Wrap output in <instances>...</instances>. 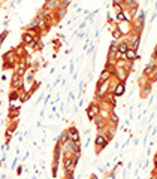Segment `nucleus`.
Here are the masks:
<instances>
[{
  "instance_id": "nucleus-1",
  "label": "nucleus",
  "mask_w": 157,
  "mask_h": 179,
  "mask_svg": "<svg viewBox=\"0 0 157 179\" xmlns=\"http://www.w3.org/2000/svg\"><path fill=\"white\" fill-rule=\"evenodd\" d=\"M108 145H109V142L106 140V137H105L103 134H99V133H97L96 137H94V148H96L94 152H96V155H99Z\"/></svg>"
},
{
  "instance_id": "nucleus-2",
  "label": "nucleus",
  "mask_w": 157,
  "mask_h": 179,
  "mask_svg": "<svg viewBox=\"0 0 157 179\" xmlns=\"http://www.w3.org/2000/svg\"><path fill=\"white\" fill-rule=\"evenodd\" d=\"M99 112H100V108H99V103L91 102V103H90V104L87 106V111H85V113H87V118L90 119V121H93V118L99 115Z\"/></svg>"
},
{
  "instance_id": "nucleus-3",
  "label": "nucleus",
  "mask_w": 157,
  "mask_h": 179,
  "mask_svg": "<svg viewBox=\"0 0 157 179\" xmlns=\"http://www.w3.org/2000/svg\"><path fill=\"white\" fill-rule=\"evenodd\" d=\"M23 85H24L23 78L18 76L17 73H12V76H11V88L12 90H23Z\"/></svg>"
},
{
  "instance_id": "nucleus-4",
  "label": "nucleus",
  "mask_w": 157,
  "mask_h": 179,
  "mask_svg": "<svg viewBox=\"0 0 157 179\" xmlns=\"http://www.w3.org/2000/svg\"><path fill=\"white\" fill-rule=\"evenodd\" d=\"M123 21H132V18L127 11H121V12L114 14V26L118 24V23H123Z\"/></svg>"
},
{
  "instance_id": "nucleus-5",
  "label": "nucleus",
  "mask_w": 157,
  "mask_h": 179,
  "mask_svg": "<svg viewBox=\"0 0 157 179\" xmlns=\"http://www.w3.org/2000/svg\"><path fill=\"white\" fill-rule=\"evenodd\" d=\"M124 93H126V84L124 82H117L115 85H114L112 91H111V94H112L114 97H121V96H124Z\"/></svg>"
},
{
  "instance_id": "nucleus-6",
  "label": "nucleus",
  "mask_w": 157,
  "mask_h": 179,
  "mask_svg": "<svg viewBox=\"0 0 157 179\" xmlns=\"http://www.w3.org/2000/svg\"><path fill=\"white\" fill-rule=\"evenodd\" d=\"M115 27L120 30V33L123 34V37H126L127 34H130V21H123V23H118V24H115Z\"/></svg>"
},
{
  "instance_id": "nucleus-7",
  "label": "nucleus",
  "mask_w": 157,
  "mask_h": 179,
  "mask_svg": "<svg viewBox=\"0 0 157 179\" xmlns=\"http://www.w3.org/2000/svg\"><path fill=\"white\" fill-rule=\"evenodd\" d=\"M68 131H69V136H70V140H72V142H81V133H79V130L76 128V126H69Z\"/></svg>"
},
{
  "instance_id": "nucleus-8",
  "label": "nucleus",
  "mask_w": 157,
  "mask_h": 179,
  "mask_svg": "<svg viewBox=\"0 0 157 179\" xmlns=\"http://www.w3.org/2000/svg\"><path fill=\"white\" fill-rule=\"evenodd\" d=\"M33 37H35V34L32 33V32H26V30H24L23 34H21V45H23V46H30Z\"/></svg>"
},
{
  "instance_id": "nucleus-9",
  "label": "nucleus",
  "mask_w": 157,
  "mask_h": 179,
  "mask_svg": "<svg viewBox=\"0 0 157 179\" xmlns=\"http://www.w3.org/2000/svg\"><path fill=\"white\" fill-rule=\"evenodd\" d=\"M68 12H69V9H57V11H54L52 14H54V21H55V24H59L61 19L68 15Z\"/></svg>"
},
{
  "instance_id": "nucleus-10",
  "label": "nucleus",
  "mask_w": 157,
  "mask_h": 179,
  "mask_svg": "<svg viewBox=\"0 0 157 179\" xmlns=\"http://www.w3.org/2000/svg\"><path fill=\"white\" fill-rule=\"evenodd\" d=\"M124 11H130L133 8H139V0H121Z\"/></svg>"
},
{
  "instance_id": "nucleus-11",
  "label": "nucleus",
  "mask_w": 157,
  "mask_h": 179,
  "mask_svg": "<svg viewBox=\"0 0 157 179\" xmlns=\"http://www.w3.org/2000/svg\"><path fill=\"white\" fill-rule=\"evenodd\" d=\"M42 8L50 11V12H54V11H57V8H59V0H45Z\"/></svg>"
},
{
  "instance_id": "nucleus-12",
  "label": "nucleus",
  "mask_w": 157,
  "mask_h": 179,
  "mask_svg": "<svg viewBox=\"0 0 157 179\" xmlns=\"http://www.w3.org/2000/svg\"><path fill=\"white\" fill-rule=\"evenodd\" d=\"M115 133H117V127H109V126H108L106 130L103 131V136L106 137V140H108V142H111L114 137H115Z\"/></svg>"
},
{
  "instance_id": "nucleus-13",
  "label": "nucleus",
  "mask_w": 157,
  "mask_h": 179,
  "mask_svg": "<svg viewBox=\"0 0 157 179\" xmlns=\"http://www.w3.org/2000/svg\"><path fill=\"white\" fill-rule=\"evenodd\" d=\"M66 140H70V136H69V131L68 130H63L59 136L55 137V143H63V142H66Z\"/></svg>"
},
{
  "instance_id": "nucleus-14",
  "label": "nucleus",
  "mask_w": 157,
  "mask_h": 179,
  "mask_svg": "<svg viewBox=\"0 0 157 179\" xmlns=\"http://www.w3.org/2000/svg\"><path fill=\"white\" fill-rule=\"evenodd\" d=\"M138 51H133V49H127L126 51V54H123L121 55V58L123 60H126V61H135V54H136Z\"/></svg>"
},
{
  "instance_id": "nucleus-15",
  "label": "nucleus",
  "mask_w": 157,
  "mask_h": 179,
  "mask_svg": "<svg viewBox=\"0 0 157 179\" xmlns=\"http://www.w3.org/2000/svg\"><path fill=\"white\" fill-rule=\"evenodd\" d=\"M129 49V46H127V43L124 42V40H118V46H117V52L120 54V55H123V54H126V51Z\"/></svg>"
},
{
  "instance_id": "nucleus-16",
  "label": "nucleus",
  "mask_w": 157,
  "mask_h": 179,
  "mask_svg": "<svg viewBox=\"0 0 157 179\" xmlns=\"http://www.w3.org/2000/svg\"><path fill=\"white\" fill-rule=\"evenodd\" d=\"M105 70H108L111 75L114 76V70H115V61L112 60H106V63H105Z\"/></svg>"
},
{
  "instance_id": "nucleus-17",
  "label": "nucleus",
  "mask_w": 157,
  "mask_h": 179,
  "mask_svg": "<svg viewBox=\"0 0 157 179\" xmlns=\"http://www.w3.org/2000/svg\"><path fill=\"white\" fill-rule=\"evenodd\" d=\"M112 76V75H111V73H109V72H108V70H102V72H100V75H99V79H97V81H99V82H106V81H109V78Z\"/></svg>"
},
{
  "instance_id": "nucleus-18",
  "label": "nucleus",
  "mask_w": 157,
  "mask_h": 179,
  "mask_svg": "<svg viewBox=\"0 0 157 179\" xmlns=\"http://www.w3.org/2000/svg\"><path fill=\"white\" fill-rule=\"evenodd\" d=\"M44 46H45V42H42V39H39L35 45H32V51H33V52H39V51H42V49H44Z\"/></svg>"
},
{
  "instance_id": "nucleus-19",
  "label": "nucleus",
  "mask_w": 157,
  "mask_h": 179,
  "mask_svg": "<svg viewBox=\"0 0 157 179\" xmlns=\"http://www.w3.org/2000/svg\"><path fill=\"white\" fill-rule=\"evenodd\" d=\"M21 115V111H8V119L9 121H17Z\"/></svg>"
},
{
  "instance_id": "nucleus-20",
  "label": "nucleus",
  "mask_w": 157,
  "mask_h": 179,
  "mask_svg": "<svg viewBox=\"0 0 157 179\" xmlns=\"http://www.w3.org/2000/svg\"><path fill=\"white\" fill-rule=\"evenodd\" d=\"M111 34H112V39H115V40H121L123 39V34L120 33V30H118L115 26L111 28Z\"/></svg>"
},
{
  "instance_id": "nucleus-21",
  "label": "nucleus",
  "mask_w": 157,
  "mask_h": 179,
  "mask_svg": "<svg viewBox=\"0 0 157 179\" xmlns=\"http://www.w3.org/2000/svg\"><path fill=\"white\" fill-rule=\"evenodd\" d=\"M18 96H20V90H11L9 91V102H17Z\"/></svg>"
},
{
  "instance_id": "nucleus-22",
  "label": "nucleus",
  "mask_w": 157,
  "mask_h": 179,
  "mask_svg": "<svg viewBox=\"0 0 157 179\" xmlns=\"http://www.w3.org/2000/svg\"><path fill=\"white\" fill-rule=\"evenodd\" d=\"M72 0H59V8L57 9H69Z\"/></svg>"
},
{
  "instance_id": "nucleus-23",
  "label": "nucleus",
  "mask_w": 157,
  "mask_h": 179,
  "mask_svg": "<svg viewBox=\"0 0 157 179\" xmlns=\"http://www.w3.org/2000/svg\"><path fill=\"white\" fill-rule=\"evenodd\" d=\"M135 19H138V21H141V23H145V11L139 8V11H138V14H136Z\"/></svg>"
},
{
  "instance_id": "nucleus-24",
  "label": "nucleus",
  "mask_w": 157,
  "mask_h": 179,
  "mask_svg": "<svg viewBox=\"0 0 157 179\" xmlns=\"http://www.w3.org/2000/svg\"><path fill=\"white\" fill-rule=\"evenodd\" d=\"M18 102V100H17ZM8 111H21V103L18 102V103H15V102H9V109Z\"/></svg>"
},
{
  "instance_id": "nucleus-25",
  "label": "nucleus",
  "mask_w": 157,
  "mask_h": 179,
  "mask_svg": "<svg viewBox=\"0 0 157 179\" xmlns=\"http://www.w3.org/2000/svg\"><path fill=\"white\" fill-rule=\"evenodd\" d=\"M115 176H117V173L112 170H108L106 173L103 175V179H115Z\"/></svg>"
},
{
  "instance_id": "nucleus-26",
  "label": "nucleus",
  "mask_w": 157,
  "mask_h": 179,
  "mask_svg": "<svg viewBox=\"0 0 157 179\" xmlns=\"http://www.w3.org/2000/svg\"><path fill=\"white\" fill-rule=\"evenodd\" d=\"M8 34H9V30H3L2 33H0V45L6 40V37H8Z\"/></svg>"
},
{
  "instance_id": "nucleus-27",
  "label": "nucleus",
  "mask_w": 157,
  "mask_h": 179,
  "mask_svg": "<svg viewBox=\"0 0 157 179\" xmlns=\"http://www.w3.org/2000/svg\"><path fill=\"white\" fill-rule=\"evenodd\" d=\"M84 91H85V82H81L78 87V97H81L84 94Z\"/></svg>"
},
{
  "instance_id": "nucleus-28",
  "label": "nucleus",
  "mask_w": 157,
  "mask_h": 179,
  "mask_svg": "<svg viewBox=\"0 0 157 179\" xmlns=\"http://www.w3.org/2000/svg\"><path fill=\"white\" fill-rule=\"evenodd\" d=\"M15 172H17V176H23V173H24V166L21 164V166H17L15 167Z\"/></svg>"
},
{
  "instance_id": "nucleus-29",
  "label": "nucleus",
  "mask_w": 157,
  "mask_h": 179,
  "mask_svg": "<svg viewBox=\"0 0 157 179\" xmlns=\"http://www.w3.org/2000/svg\"><path fill=\"white\" fill-rule=\"evenodd\" d=\"M51 170H52L51 176H52L54 179H57V173H59V166H51Z\"/></svg>"
},
{
  "instance_id": "nucleus-30",
  "label": "nucleus",
  "mask_w": 157,
  "mask_h": 179,
  "mask_svg": "<svg viewBox=\"0 0 157 179\" xmlns=\"http://www.w3.org/2000/svg\"><path fill=\"white\" fill-rule=\"evenodd\" d=\"M18 161H20V160H18V157H15V160H14L12 164H11V170H15V167L18 166Z\"/></svg>"
},
{
  "instance_id": "nucleus-31",
  "label": "nucleus",
  "mask_w": 157,
  "mask_h": 179,
  "mask_svg": "<svg viewBox=\"0 0 157 179\" xmlns=\"http://www.w3.org/2000/svg\"><path fill=\"white\" fill-rule=\"evenodd\" d=\"M130 140H132V136H129L127 139H126V142H124V143H123V145L120 146V148H121V149H126V146H127L129 143H130Z\"/></svg>"
},
{
  "instance_id": "nucleus-32",
  "label": "nucleus",
  "mask_w": 157,
  "mask_h": 179,
  "mask_svg": "<svg viewBox=\"0 0 157 179\" xmlns=\"http://www.w3.org/2000/svg\"><path fill=\"white\" fill-rule=\"evenodd\" d=\"M156 58H157V48L154 46V49H153V52H151V60L156 61Z\"/></svg>"
},
{
  "instance_id": "nucleus-33",
  "label": "nucleus",
  "mask_w": 157,
  "mask_h": 179,
  "mask_svg": "<svg viewBox=\"0 0 157 179\" xmlns=\"http://www.w3.org/2000/svg\"><path fill=\"white\" fill-rule=\"evenodd\" d=\"M156 17H157V14H156V11H154V12H153V15H151V18H150L151 24H153V23H156Z\"/></svg>"
},
{
  "instance_id": "nucleus-34",
  "label": "nucleus",
  "mask_w": 157,
  "mask_h": 179,
  "mask_svg": "<svg viewBox=\"0 0 157 179\" xmlns=\"http://www.w3.org/2000/svg\"><path fill=\"white\" fill-rule=\"evenodd\" d=\"M118 5H121V0H112V8H115V6H118Z\"/></svg>"
},
{
  "instance_id": "nucleus-35",
  "label": "nucleus",
  "mask_w": 157,
  "mask_h": 179,
  "mask_svg": "<svg viewBox=\"0 0 157 179\" xmlns=\"http://www.w3.org/2000/svg\"><path fill=\"white\" fill-rule=\"evenodd\" d=\"M85 27H87V23H85V21H82V23H81V24H79L78 30H84V28H85Z\"/></svg>"
},
{
  "instance_id": "nucleus-36",
  "label": "nucleus",
  "mask_w": 157,
  "mask_h": 179,
  "mask_svg": "<svg viewBox=\"0 0 157 179\" xmlns=\"http://www.w3.org/2000/svg\"><path fill=\"white\" fill-rule=\"evenodd\" d=\"M97 172H99V173H102V175H105V167H103V166H97Z\"/></svg>"
},
{
  "instance_id": "nucleus-37",
  "label": "nucleus",
  "mask_w": 157,
  "mask_h": 179,
  "mask_svg": "<svg viewBox=\"0 0 157 179\" xmlns=\"http://www.w3.org/2000/svg\"><path fill=\"white\" fill-rule=\"evenodd\" d=\"M85 36H87V32H81V33H78V37H79V39H84Z\"/></svg>"
},
{
  "instance_id": "nucleus-38",
  "label": "nucleus",
  "mask_w": 157,
  "mask_h": 179,
  "mask_svg": "<svg viewBox=\"0 0 157 179\" xmlns=\"http://www.w3.org/2000/svg\"><path fill=\"white\" fill-rule=\"evenodd\" d=\"M28 157H30V152H28V151H27L26 154H24V157H23V158H21V161H26L27 158H28Z\"/></svg>"
},
{
  "instance_id": "nucleus-39",
  "label": "nucleus",
  "mask_w": 157,
  "mask_h": 179,
  "mask_svg": "<svg viewBox=\"0 0 157 179\" xmlns=\"http://www.w3.org/2000/svg\"><path fill=\"white\" fill-rule=\"evenodd\" d=\"M68 100H75V94L72 93V91H69V97H68Z\"/></svg>"
},
{
  "instance_id": "nucleus-40",
  "label": "nucleus",
  "mask_w": 157,
  "mask_h": 179,
  "mask_svg": "<svg viewBox=\"0 0 157 179\" xmlns=\"http://www.w3.org/2000/svg\"><path fill=\"white\" fill-rule=\"evenodd\" d=\"M9 23H11V18H6V19L3 21V26H5V27H8V26H9Z\"/></svg>"
},
{
  "instance_id": "nucleus-41",
  "label": "nucleus",
  "mask_w": 157,
  "mask_h": 179,
  "mask_svg": "<svg viewBox=\"0 0 157 179\" xmlns=\"http://www.w3.org/2000/svg\"><path fill=\"white\" fill-rule=\"evenodd\" d=\"M141 58H142V54L136 52V54H135V61H136V60H141Z\"/></svg>"
},
{
  "instance_id": "nucleus-42",
  "label": "nucleus",
  "mask_w": 157,
  "mask_h": 179,
  "mask_svg": "<svg viewBox=\"0 0 157 179\" xmlns=\"http://www.w3.org/2000/svg\"><path fill=\"white\" fill-rule=\"evenodd\" d=\"M90 142H91V137H87V140H85V143H84V148H87L90 145Z\"/></svg>"
},
{
  "instance_id": "nucleus-43",
  "label": "nucleus",
  "mask_w": 157,
  "mask_h": 179,
  "mask_svg": "<svg viewBox=\"0 0 157 179\" xmlns=\"http://www.w3.org/2000/svg\"><path fill=\"white\" fill-rule=\"evenodd\" d=\"M60 82H61V78H57V79H55V82H54V87H57Z\"/></svg>"
},
{
  "instance_id": "nucleus-44",
  "label": "nucleus",
  "mask_w": 157,
  "mask_h": 179,
  "mask_svg": "<svg viewBox=\"0 0 157 179\" xmlns=\"http://www.w3.org/2000/svg\"><path fill=\"white\" fill-rule=\"evenodd\" d=\"M156 126H153V133H151V136H153V139H154V137H156Z\"/></svg>"
},
{
  "instance_id": "nucleus-45",
  "label": "nucleus",
  "mask_w": 157,
  "mask_h": 179,
  "mask_svg": "<svg viewBox=\"0 0 157 179\" xmlns=\"http://www.w3.org/2000/svg\"><path fill=\"white\" fill-rule=\"evenodd\" d=\"M84 102H85V100H84V99H82V97H79V102H78V106H82V104H84Z\"/></svg>"
},
{
  "instance_id": "nucleus-46",
  "label": "nucleus",
  "mask_w": 157,
  "mask_h": 179,
  "mask_svg": "<svg viewBox=\"0 0 157 179\" xmlns=\"http://www.w3.org/2000/svg\"><path fill=\"white\" fill-rule=\"evenodd\" d=\"M90 179H99V176H97L96 173H91V175H90Z\"/></svg>"
},
{
  "instance_id": "nucleus-47",
  "label": "nucleus",
  "mask_w": 157,
  "mask_h": 179,
  "mask_svg": "<svg viewBox=\"0 0 157 179\" xmlns=\"http://www.w3.org/2000/svg\"><path fill=\"white\" fill-rule=\"evenodd\" d=\"M72 52H73V46H70L69 49H68V51H66V54H72Z\"/></svg>"
},
{
  "instance_id": "nucleus-48",
  "label": "nucleus",
  "mask_w": 157,
  "mask_h": 179,
  "mask_svg": "<svg viewBox=\"0 0 157 179\" xmlns=\"http://www.w3.org/2000/svg\"><path fill=\"white\" fill-rule=\"evenodd\" d=\"M90 131H91V128H85V130H84V134H90Z\"/></svg>"
},
{
  "instance_id": "nucleus-49",
  "label": "nucleus",
  "mask_w": 157,
  "mask_h": 179,
  "mask_svg": "<svg viewBox=\"0 0 157 179\" xmlns=\"http://www.w3.org/2000/svg\"><path fill=\"white\" fill-rule=\"evenodd\" d=\"M8 176H6V173H0V179H6Z\"/></svg>"
},
{
  "instance_id": "nucleus-50",
  "label": "nucleus",
  "mask_w": 157,
  "mask_h": 179,
  "mask_svg": "<svg viewBox=\"0 0 157 179\" xmlns=\"http://www.w3.org/2000/svg\"><path fill=\"white\" fill-rule=\"evenodd\" d=\"M14 5H15V0H11V3H9V8H14Z\"/></svg>"
},
{
  "instance_id": "nucleus-51",
  "label": "nucleus",
  "mask_w": 157,
  "mask_h": 179,
  "mask_svg": "<svg viewBox=\"0 0 157 179\" xmlns=\"http://www.w3.org/2000/svg\"><path fill=\"white\" fill-rule=\"evenodd\" d=\"M126 169H129V170H130V169H132V163H130V161H129V163H127V164H126Z\"/></svg>"
},
{
  "instance_id": "nucleus-52",
  "label": "nucleus",
  "mask_w": 157,
  "mask_h": 179,
  "mask_svg": "<svg viewBox=\"0 0 157 179\" xmlns=\"http://www.w3.org/2000/svg\"><path fill=\"white\" fill-rule=\"evenodd\" d=\"M147 155H148V157L151 155V148H148V149H147Z\"/></svg>"
},
{
  "instance_id": "nucleus-53",
  "label": "nucleus",
  "mask_w": 157,
  "mask_h": 179,
  "mask_svg": "<svg viewBox=\"0 0 157 179\" xmlns=\"http://www.w3.org/2000/svg\"><path fill=\"white\" fill-rule=\"evenodd\" d=\"M37 178H39L37 175H33V176H32V179H37Z\"/></svg>"
},
{
  "instance_id": "nucleus-54",
  "label": "nucleus",
  "mask_w": 157,
  "mask_h": 179,
  "mask_svg": "<svg viewBox=\"0 0 157 179\" xmlns=\"http://www.w3.org/2000/svg\"><path fill=\"white\" fill-rule=\"evenodd\" d=\"M150 179H157V178H150Z\"/></svg>"
},
{
  "instance_id": "nucleus-55",
  "label": "nucleus",
  "mask_w": 157,
  "mask_h": 179,
  "mask_svg": "<svg viewBox=\"0 0 157 179\" xmlns=\"http://www.w3.org/2000/svg\"><path fill=\"white\" fill-rule=\"evenodd\" d=\"M0 46H2V45H0Z\"/></svg>"
}]
</instances>
